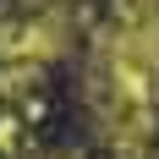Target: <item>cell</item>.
<instances>
[{
    "label": "cell",
    "instance_id": "1",
    "mask_svg": "<svg viewBox=\"0 0 159 159\" xmlns=\"http://www.w3.org/2000/svg\"><path fill=\"white\" fill-rule=\"evenodd\" d=\"M88 115L110 159H159V71L99 28L88 44Z\"/></svg>",
    "mask_w": 159,
    "mask_h": 159
},
{
    "label": "cell",
    "instance_id": "2",
    "mask_svg": "<svg viewBox=\"0 0 159 159\" xmlns=\"http://www.w3.org/2000/svg\"><path fill=\"white\" fill-rule=\"evenodd\" d=\"M71 49L66 11H16L0 16V66H49Z\"/></svg>",
    "mask_w": 159,
    "mask_h": 159
},
{
    "label": "cell",
    "instance_id": "3",
    "mask_svg": "<svg viewBox=\"0 0 159 159\" xmlns=\"http://www.w3.org/2000/svg\"><path fill=\"white\" fill-rule=\"evenodd\" d=\"M55 159H88V154H82V148H66V154H55Z\"/></svg>",
    "mask_w": 159,
    "mask_h": 159
}]
</instances>
